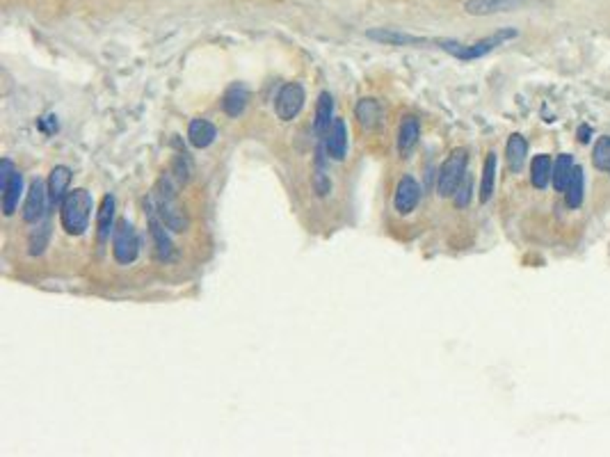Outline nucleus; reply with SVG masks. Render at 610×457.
<instances>
[{"instance_id":"obj_7","label":"nucleus","mask_w":610,"mask_h":457,"mask_svg":"<svg viewBox=\"0 0 610 457\" xmlns=\"http://www.w3.org/2000/svg\"><path fill=\"white\" fill-rule=\"evenodd\" d=\"M147 222H149V233H151V240H154V247H156V256L165 263L174 261L176 259V249H174V242H171L169 228L160 220V215H158V211H156V206L151 204V199L147 202Z\"/></svg>"},{"instance_id":"obj_5","label":"nucleus","mask_w":610,"mask_h":457,"mask_svg":"<svg viewBox=\"0 0 610 457\" xmlns=\"http://www.w3.org/2000/svg\"><path fill=\"white\" fill-rule=\"evenodd\" d=\"M23 197V174L14 165L12 158H3L0 162V199H3V215L12 217L19 209Z\"/></svg>"},{"instance_id":"obj_31","label":"nucleus","mask_w":610,"mask_h":457,"mask_svg":"<svg viewBox=\"0 0 610 457\" xmlns=\"http://www.w3.org/2000/svg\"><path fill=\"white\" fill-rule=\"evenodd\" d=\"M576 138H578L580 145H590V140H592V126L590 124H580L578 131H576Z\"/></svg>"},{"instance_id":"obj_16","label":"nucleus","mask_w":610,"mask_h":457,"mask_svg":"<svg viewBox=\"0 0 610 457\" xmlns=\"http://www.w3.org/2000/svg\"><path fill=\"white\" fill-rule=\"evenodd\" d=\"M329 156L325 151V147H318V151H315V162H313V174H311V185H313V192L315 197L325 199L332 195V176H329Z\"/></svg>"},{"instance_id":"obj_10","label":"nucleus","mask_w":610,"mask_h":457,"mask_svg":"<svg viewBox=\"0 0 610 457\" xmlns=\"http://www.w3.org/2000/svg\"><path fill=\"white\" fill-rule=\"evenodd\" d=\"M366 37L384 46H439V39L419 37V34L398 30V28H372L366 32Z\"/></svg>"},{"instance_id":"obj_23","label":"nucleus","mask_w":610,"mask_h":457,"mask_svg":"<svg viewBox=\"0 0 610 457\" xmlns=\"http://www.w3.org/2000/svg\"><path fill=\"white\" fill-rule=\"evenodd\" d=\"M355 117L359 124H361V128L370 131V128H375L379 121H382V105H379V101H375V98L364 96L359 98L355 105Z\"/></svg>"},{"instance_id":"obj_2","label":"nucleus","mask_w":610,"mask_h":457,"mask_svg":"<svg viewBox=\"0 0 610 457\" xmlns=\"http://www.w3.org/2000/svg\"><path fill=\"white\" fill-rule=\"evenodd\" d=\"M92 211H94V197L90 190L74 188L60 204V224L67 235H83L90 228Z\"/></svg>"},{"instance_id":"obj_27","label":"nucleus","mask_w":610,"mask_h":457,"mask_svg":"<svg viewBox=\"0 0 610 457\" xmlns=\"http://www.w3.org/2000/svg\"><path fill=\"white\" fill-rule=\"evenodd\" d=\"M169 171H171V176L178 181V185H188L192 181V174H195V162H192L190 153L185 151V149L174 156Z\"/></svg>"},{"instance_id":"obj_22","label":"nucleus","mask_w":610,"mask_h":457,"mask_svg":"<svg viewBox=\"0 0 610 457\" xmlns=\"http://www.w3.org/2000/svg\"><path fill=\"white\" fill-rule=\"evenodd\" d=\"M496 169H498V156L496 151H490L485 156L483 176H480V204H490L496 190Z\"/></svg>"},{"instance_id":"obj_6","label":"nucleus","mask_w":610,"mask_h":457,"mask_svg":"<svg viewBox=\"0 0 610 457\" xmlns=\"http://www.w3.org/2000/svg\"><path fill=\"white\" fill-rule=\"evenodd\" d=\"M112 256L119 266H131L140 256V235L128 220H117L112 233Z\"/></svg>"},{"instance_id":"obj_18","label":"nucleus","mask_w":610,"mask_h":457,"mask_svg":"<svg viewBox=\"0 0 610 457\" xmlns=\"http://www.w3.org/2000/svg\"><path fill=\"white\" fill-rule=\"evenodd\" d=\"M419 140H421V121H419V117H416V114H405L403 121H400V126H398V140H396L398 153L407 156L416 145H419Z\"/></svg>"},{"instance_id":"obj_12","label":"nucleus","mask_w":610,"mask_h":457,"mask_svg":"<svg viewBox=\"0 0 610 457\" xmlns=\"http://www.w3.org/2000/svg\"><path fill=\"white\" fill-rule=\"evenodd\" d=\"M423 190L421 183L416 181L412 174H405L396 185V192H393V211L398 215H409V213L416 211V206L421 204Z\"/></svg>"},{"instance_id":"obj_28","label":"nucleus","mask_w":610,"mask_h":457,"mask_svg":"<svg viewBox=\"0 0 610 457\" xmlns=\"http://www.w3.org/2000/svg\"><path fill=\"white\" fill-rule=\"evenodd\" d=\"M48 240H51V224L44 222V224L34 226L30 235H28V254L30 256L44 254V249L48 247Z\"/></svg>"},{"instance_id":"obj_3","label":"nucleus","mask_w":610,"mask_h":457,"mask_svg":"<svg viewBox=\"0 0 610 457\" xmlns=\"http://www.w3.org/2000/svg\"><path fill=\"white\" fill-rule=\"evenodd\" d=\"M516 37H519L516 28H501V30H496L494 34H487V37L473 41V44H462V41H455V39H439V46L437 48H441V51H446L448 55H453L462 62H473L490 55L492 51H496L498 46H503L505 41H512Z\"/></svg>"},{"instance_id":"obj_11","label":"nucleus","mask_w":610,"mask_h":457,"mask_svg":"<svg viewBox=\"0 0 610 457\" xmlns=\"http://www.w3.org/2000/svg\"><path fill=\"white\" fill-rule=\"evenodd\" d=\"M48 209H51V199H48L46 181L34 178V181L30 183V188H28V195H25L23 220H25V222H30V224H37L46 217Z\"/></svg>"},{"instance_id":"obj_30","label":"nucleus","mask_w":610,"mask_h":457,"mask_svg":"<svg viewBox=\"0 0 610 457\" xmlns=\"http://www.w3.org/2000/svg\"><path fill=\"white\" fill-rule=\"evenodd\" d=\"M471 197H473V176L466 171V176L462 178V183L457 185V190L453 195V204L457 206V209H466V206L471 204Z\"/></svg>"},{"instance_id":"obj_4","label":"nucleus","mask_w":610,"mask_h":457,"mask_svg":"<svg viewBox=\"0 0 610 457\" xmlns=\"http://www.w3.org/2000/svg\"><path fill=\"white\" fill-rule=\"evenodd\" d=\"M466 165H469V151L462 147L453 149L448 153V158L441 162L439 174H437V195L441 199L453 197L457 185L466 176Z\"/></svg>"},{"instance_id":"obj_19","label":"nucleus","mask_w":610,"mask_h":457,"mask_svg":"<svg viewBox=\"0 0 610 457\" xmlns=\"http://www.w3.org/2000/svg\"><path fill=\"white\" fill-rule=\"evenodd\" d=\"M218 140V126L204 117H195L188 124V142L195 149H208Z\"/></svg>"},{"instance_id":"obj_8","label":"nucleus","mask_w":610,"mask_h":457,"mask_svg":"<svg viewBox=\"0 0 610 457\" xmlns=\"http://www.w3.org/2000/svg\"><path fill=\"white\" fill-rule=\"evenodd\" d=\"M544 3V0H464V12L469 17H494V14H509L528 10Z\"/></svg>"},{"instance_id":"obj_25","label":"nucleus","mask_w":610,"mask_h":457,"mask_svg":"<svg viewBox=\"0 0 610 457\" xmlns=\"http://www.w3.org/2000/svg\"><path fill=\"white\" fill-rule=\"evenodd\" d=\"M565 204L569 206L571 211H576V209H580V204H583V199H585V174H583V167H574V171H571V178H569V183H567V188H565Z\"/></svg>"},{"instance_id":"obj_14","label":"nucleus","mask_w":610,"mask_h":457,"mask_svg":"<svg viewBox=\"0 0 610 457\" xmlns=\"http://www.w3.org/2000/svg\"><path fill=\"white\" fill-rule=\"evenodd\" d=\"M114 217H117V199H114L112 195H103L101 206H98V213H96L98 245H105V242L112 238L114 226H117V220Z\"/></svg>"},{"instance_id":"obj_26","label":"nucleus","mask_w":610,"mask_h":457,"mask_svg":"<svg viewBox=\"0 0 610 457\" xmlns=\"http://www.w3.org/2000/svg\"><path fill=\"white\" fill-rule=\"evenodd\" d=\"M574 167H576V162H574V156L571 153H560L558 158L554 160V174H551V185H554L556 192H565L567 183H569V178H571Z\"/></svg>"},{"instance_id":"obj_29","label":"nucleus","mask_w":610,"mask_h":457,"mask_svg":"<svg viewBox=\"0 0 610 457\" xmlns=\"http://www.w3.org/2000/svg\"><path fill=\"white\" fill-rule=\"evenodd\" d=\"M592 165L599 171H610V135H604L594 142L592 149Z\"/></svg>"},{"instance_id":"obj_1","label":"nucleus","mask_w":610,"mask_h":457,"mask_svg":"<svg viewBox=\"0 0 610 457\" xmlns=\"http://www.w3.org/2000/svg\"><path fill=\"white\" fill-rule=\"evenodd\" d=\"M149 199H151L158 215H160L162 222L167 224L169 231L181 233L188 228L190 220H188V215H185L181 202H178V181L171 176V171H165V174L158 178L154 195Z\"/></svg>"},{"instance_id":"obj_17","label":"nucleus","mask_w":610,"mask_h":457,"mask_svg":"<svg viewBox=\"0 0 610 457\" xmlns=\"http://www.w3.org/2000/svg\"><path fill=\"white\" fill-rule=\"evenodd\" d=\"M249 103V89L242 83H231L222 94V110H224L227 117H240L242 112L247 110Z\"/></svg>"},{"instance_id":"obj_24","label":"nucleus","mask_w":610,"mask_h":457,"mask_svg":"<svg viewBox=\"0 0 610 457\" xmlns=\"http://www.w3.org/2000/svg\"><path fill=\"white\" fill-rule=\"evenodd\" d=\"M551 174H554V160L549 153H537L530 160V183L537 190H547L551 183Z\"/></svg>"},{"instance_id":"obj_21","label":"nucleus","mask_w":610,"mask_h":457,"mask_svg":"<svg viewBox=\"0 0 610 457\" xmlns=\"http://www.w3.org/2000/svg\"><path fill=\"white\" fill-rule=\"evenodd\" d=\"M528 158V142L521 133H512L505 145V160L512 174H519Z\"/></svg>"},{"instance_id":"obj_20","label":"nucleus","mask_w":610,"mask_h":457,"mask_svg":"<svg viewBox=\"0 0 610 457\" xmlns=\"http://www.w3.org/2000/svg\"><path fill=\"white\" fill-rule=\"evenodd\" d=\"M334 119H336L334 117V96L325 89L318 94V101H315V117H313V131L320 140L327 135Z\"/></svg>"},{"instance_id":"obj_9","label":"nucleus","mask_w":610,"mask_h":457,"mask_svg":"<svg viewBox=\"0 0 610 457\" xmlns=\"http://www.w3.org/2000/svg\"><path fill=\"white\" fill-rule=\"evenodd\" d=\"M304 101H306V92L302 87V83H286L275 98L277 117L286 121V124L293 119H297L299 112H302V108H304Z\"/></svg>"},{"instance_id":"obj_15","label":"nucleus","mask_w":610,"mask_h":457,"mask_svg":"<svg viewBox=\"0 0 610 457\" xmlns=\"http://www.w3.org/2000/svg\"><path fill=\"white\" fill-rule=\"evenodd\" d=\"M71 178H74V171L67 165H55L51 169V174L46 178V188H48V199H51V209H60V204L64 202V197L69 195V185Z\"/></svg>"},{"instance_id":"obj_13","label":"nucleus","mask_w":610,"mask_h":457,"mask_svg":"<svg viewBox=\"0 0 610 457\" xmlns=\"http://www.w3.org/2000/svg\"><path fill=\"white\" fill-rule=\"evenodd\" d=\"M350 133H348V124L341 117H336L329 126L327 135L322 138V147H325L327 156L336 162H343L348 158V147H350Z\"/></svg>"}]
</instances>
